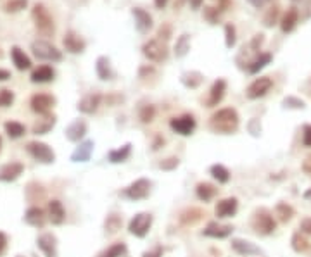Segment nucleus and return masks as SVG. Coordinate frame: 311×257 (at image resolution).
Wrapping results in <instances>:
<instances>
[{
  "label": "nucleus",
  "mask_w": 311,
  "mask_h": 257,
  "mask_svg": "<svg viewBox=\"0 0 311 257\" xmlns=\"http://www.w3.org/2000/svg\"><path fill=\"white\" fill-rule=\"evenodd\" d=\"M265 43V35L263 33H259V35H256L254 38H252V42H251V49L252 50H259V47Z\"/></svg>",
  "instance_id": "864d4df0"
},
{
  "label": "nucleus",
  "mask_w": 311,
  "mask_h": 257,
  "mask_svg": "<svg viewBox=\"0 0 311 257\" xmlns=\"http://www.w3.org/2000/svg\"><path fill=\"white\" fill-rule=\"evenodd\" d=\"M252 229L259 235H272L277 229V223L268 209H258L252 216Z\"/></svg>",
  "instance_id": "7ed1b4c3"
},
{
  "label": "nucleus",
  "mask_w": 311,
  "mask_h": 257,
  "mask_svg": "<svg viewBox=\"0 0 311 257\" xmlns=\"http://www.w3.org/2000/svg\"><path fill=\"white\" fill-rule=\"evenodd\" d=\"M23 173H25V164H23V162L19 161L7 162V164L0 166V181L11 183V181L18 180Z\"/></svg>",
  "instance_id": "f8f14e48"
},
{
  "label": "nucleus",
  "mask_w": 311,
  "mask_h": 257,
  "mask_svg": "<svg viewBox=\"0 0 311 257\" xmlns=\"http://www.w3.org/2000/svg\"><path fill=\"white\" fill-rule=\"evenodd\" d=\"M49 221L52 223V225L59 226L62 225L64 221H66V209H64L62 202L57 200V199H52V200L49 202Z\"/></svg>",
  "instance_id": "5701e85b"
},
{
  "label": "nucleus",
  "mask_w": 311,
  "mask_h": 257,
  "mask_svg": "<svg viewBox=\"0 0 311 257\" xmlns=\"http://www.w3.org/2000/svg\"><path fill=\"white\" fill-rule=\"evenodd\" d=\"M138 117H140V121L144 124L152 123V121H154V117H156V107L151 106V104H147V106H142L140 113H138Z\"/></svg>",
  "instance_id": "37998d69"
},
{
  "label": "nucleus",
  "mask_w": 311,
  "mask_h": 257,
  "mask_svg": "<svg viewBox=\"0 0 311 257\" xmlns=\"http://www.w3.org/2000/svg\"><path fill=\"white\" fill-rule=\"evenodd\" d=\"M93 147H95L93 140L80 142V145H78V147L73 150V154H71V161L73 162H89L90 157H92Z\"/></svg>",
  "instance_id": "6ab92c4d"
},
{
  "label": "nucleus",
  "mask_w": 311,
  "mask_h": 257,
  "mask_svg": "<svg viewBox=\"0 0 311 257\" xmlns=\"http://www.w3.org/2000/svg\"><path fill=\"white\" fill-rule=\"evenodd\" d=\"M202 74L197 73V71H190V73H184L182 74V83L187 86V88H197L199 85L202 83Z\"/></svg>",
  "instance_id": "4c0bfd02"
},
{
  "label": "nucleus",
  "mask_w": 311,
  "mask_h": 257,
  "mask_svg": "<svg viewBox=\"0 0 311 257\" xmlns=\"http://www.w3.org/2000/svg\"><path fill=\"white\" fill-rule=\"evenodd\" d=\"M26 152L42 164H52L56 161V152L43 142H28L26 143Z\"/></svg>",
  "instance_id": "423d86ee"
},
{
  "label": "nucleus",
  "mask_w": 311,
  "mask_h": 257,
  "mask_svg": "<svg viewBox=\"0 0 311 257\" xmlns=\"http://www.w3.org/2000/svg\"><path fill=\"white\" fill-rule=\"evenodd\" d=\"M290 243H292V249L296 250V252H299V254H304V252H308V250H310V242H308L306 236L303 235V231L294 233Z\"/></svg>",
  "instance_id": "c9c22d12"
},
{
  "label": "nucleus",
  "mask_w": 311,
  "mask_h": 257,
  "mask_svg": "<svg viewBox=\"0 0 311 257\" xmlns=\"http://www.w3.org/2000/svg\"><path fill=\"white\" fill-rule=\"evenodd\" d=\"M233 231V228L230 225H219V223H209L208 226L204 228V231H202V235L204 236H209V238H226V236H230Z\"/></svg>",
  "instance_id": "b1692460"
},
{
  "label": "nucleus",
  "mask_w": 311,
  "mask_h": 257,
  "mask_svg": "<svg viewBox=\"0 0 311 257\" xmlns=\"http://www.w3.org/2000/svg\"><path fill=\"white\" fill-rule=\"evenodd\" d=\"M201 218H202V212L195 207L187 209V211H184L180 214V221L184 223V225H194V223H197Z\"/></svg>",
  "instance_id": "a19ab883"
},
{
  "label": "nucleus",
  "mask_w": 311,
  "mask_h": 257,
  "mask_svg": "<svg viewBox=\"0 0 311 257\" xmlns=\"http://www.w3.org/2000/svg\"><path fill=\"white\" fill-rule=\"evenodd\" d=\"M206 9V18L209 19V21L213 23V25H215L216 21H218V9L216 7H204Z\"/></svg>",
  "instance_id": "603ef678"
},
{
  "label": "nucleus",
  "mask_w": 311,
  "mask_h": 257,
  "mask_svg": "<svg viewBox=\"0 0 311 257\" xmlns=\"http://www.w3.org/2000/svg\"><path fill=\"white\" fill-rule=\"evenodd\" d=\"M225 92H226V81L219 78V80H216L215 83L211 85V90H209V97H208V100H206V106L208 107L218 106V104L223 100V97H225Z\"/></svg>",
  "instance_id": "412c9836"
},
{
  "label": "nucleus",
  "mask_w": 311,
  "mask_h": 257,
  "mask_svg": "<svg viewBox=\"0 0 311 257\" xmlns=\"http://www.w3.org/2000/svg\"><path fill=\"white\" fill-rule=\"evenodd\" d=\"M282 104L283 107H289V109H304L306 107V104L297 97H287V99H283Z\"/></svg>",
  "instance_id": "de8ad7c7"
},
{
  "label": "nucleus",
  "mask_w": 311,
  "mask_h": 257,
  "mask_svg": "<svg viewBox=\"0 0 311 257\" xmlns=\"http://www.w3.org/2000/svg\"><path fill=\"white\" fill-rule=\"evenodd\" d=\"M11 57L14 66L18 67L19 71H26L31 67V59L25 54V50H21L19 47H12L11 49Z\"/></svg>",
  "instance_id": "bb28decb"
},
{
  "label": "nucleus",
  "mask_w": 311,
  "mask_h": 257,
  "mask_svg": "<svg viewBox=\"0 0 311 257\" xmlns=\"http://www.w3.org/2000/svg\"><path fill=\"white\" fill-rule=\"evenodd\" d=\"M178 164H180L178 157H168L159 164V169H163V171H173L175 168H178Z\"/></svg>",
  "instance_id": "09e8293b"
},
{
  "label": "nucleus",
  "mask_w": 311,
  "mask_h": 257,
  "mask_svg": "<svg viewBox=\"0 0 311 257\" xmlns=\"http://www.w3.org/2000/svg\"><path fill=\"white\" fill-rule=\"evenodd\" d=\"M232 249L239 254V256H261V249L258 245H254L252 242L249 240H242V238H235L232 240Z\"/></svg>",
  "instance_id": "4be33fe9"
},
{
  "label": "nucleus",
  "mask_w": 311,
  "mask_h": 257,
  "mask_svg": "<svg viewBox=\"0 0 311 257\" xmlns=\"http://www.w3.org/2000/svg\"><path fill=\"white\" fill-rule=\"evenodd\" d=\"M31 50L36 59L49 60V62H61V60H62L61 50H57L52 43L45 42V40H35V42L31 43Z\"/></svg>",
  "instance_id": "39448f33"
},
{
  "label": "nucleus",
  "mask_w": 311,
  "mask_h": 257,
  "mask_svg": "<svg viewBox=\"0 0 311 257\" xmlns=\"http://www.w3.org/2000/svg\"><path fill=\"white\" fill-rule=\"evenodd\" d=\"M5 249H7V235L4 231H0V257L5 252Z\"/></svg>",
  "instance_id": "13d9d810"
},
{
  "label": "nucleus",
  "mask_w": 311,
  "mask_h": 257,
  "mask_svg": "<svg viewBox=\"0 0 311 257\" xmlns=\"http://www.w3.org/2000/svg\"><path fill=\"white\" fill-rule=\"evenodd\" d=\"M292 2H299V0H292Z\"/></svg>",
  "instance_id": "774afa93"
},
{
  "label": "nucleus",
  "mask_w": 311,
  "mask_h": 257,
  "mask_svg": "<svg viewBox=\"0 0 311 257\" xmlns=\"http://www.w3.org/2000/svg\"><path fill=\"white\" fill-rule=\"evenodd\" d=\"M56 102V97L50 93H35L30 100V106L36 114H47L50 113V109H54Z\"/></svg>",
  "instance_id": "9b49d317"
},
{
  "label": "nucleus",
  "mask_w": 311,
  "mask_h": 257,
  "mask_svg": "<svg viewBox=\"0 0 311 257\" xmlns=\"http://www.w3.org/2000/svg\"><path fill=\"white\" fill-rule=\"evenodd\" d=\"M31 18L35 23V28L38 29V33H42L43 36H50L54 33V19L50 16L49 9L43 4H35V7L31 9Z\"/></svg>",
  "instance_id": "f03ea898"
},
{
  "label": "nucleus",
  "mask_w": 311,
  "mask_h": 257,
  "mask_svg": "<svg viewBox=\"0 0 311 257\" xmlns=\"http://www.w3.org/2000/svg\"><path fill=\"white\" fill-rule=\"evenodd\" d=\"M151 187L152 183L147 180V178H138L133 183H130L126 188L123 190V195L128 199V200H145L151 194Z\"/></svg>",
  "instance_id": "0eeeda50"
},
{
  "label": "nucleus",
  "mask_w": 311,
  "mask_h": 257,
  "mask_svg": "<svg viewBox=\"0 0 311 257\" xmlns=\"http://www.w3.org/2000/svg\"><path fill=\"white\" fill-rule=\"evenodd\" d=\"M87 131H89V124L85 119H74L73 123L67 124L64 135L69 142H80L87 135Z\"/></svg>",
  "instance_id": "2eb2a0df"
},
{
  "label": "nucleus",
  "mask_w": 311,
  "mask_h": 257,
  "mask_svg": "<svg viewBox=\"0 0 311 257\" xmlns=\"http://www.w3.org/2000/svg\"><path fill=\"white\" fill-rule=\"evenodd\" d=\"M209 173L218 183H228L230 181V171L223 164H213L209 168Z\"/></svg>",
  "instance_id": "473e14b6"
},
{
  "label": "nucleus",
  "mask_w": 311,
  "mask_h": 257,
  "mask_svg": "<svg viewBox=\"0 0 311 257\" xmlns=\"http://www.w3.org/2000/svg\"><path fill=\"white\" fill-rule=\"evenodd\" d=\"M275 214L279 216V219L282 223H287V221L292 219L294 209L290 207L289 204H285V202H280V204H277V207H275Z\"/></svg>",
  "instance_id": "ea45409f"
},
{
  "label": "nucleus",
  "mask_w": 311,
  "mask_h": 257,
  "mask_svg": "<svg viewBox=\"0 0 311 257\" xmlns=\"http://www.w3.org/2000/svg\"><path fill=\"white\" fill-rule=\"evenodd\" d=\"M131 14H133V18H135V26H137L138 31L149 33V29L152 28V16L140 7L131 9Z\"/></svg>",
  "instance_id": "393cba45"
},
{
  "label": "nucleus",
  "mask_w": 311,
  "mask_h": 257,
  "mask_svg": "<svg viewBox=\"0 0 311 257\" xmlns=\"http://www.w3.org/2000/svg\"><path fill=\"white\" fill-rule=\"evenodd\" d=\"M202 4V0H190V7L194 9V11H197L199 7H201Z\"/></svg>",
  "instance_id": "0e129e2a"
},
{
  "label": "nucleus",
  "mask_w": 311,
  "mask_h": 257,
  "mask_svg": "<svg viewBox=\"0 0 311 257\" xmlns=\"http://www.w3.org/2000/svg\"><path fill=\"white\" fill-rule=\"evenodd\" d=\"M304 197L310 199V197H311V190H310V192H306V194H304Z\"/></svg>",
  "instance_id": "69168bd1"
},
{
  "label": "nucleus",
  "mask_w": 311,
  "mask_h": 257,
  "mask_svg": "<svg viewBox=\"0 0 311 257\" xmlns=\"http://www.w3.org/2000/svg\"><path fill=\"white\" fill-rule=\"evenodd\" d=\"M144 257H163V247L157 245L156 249L149 250V252H144Z\"/></svg>",
  "instance_id": "6e6d98bb"
},
{
  "label": "nucleus",
  "mask_w": 311,
  "mask_h": 257,
  "mask_svg": "<svg viewBox=\"0 0 311 257\" xmlns=\"http://www.w3.org/2000/svg\"><path fill=\"white\" fill-rule=\"evenodd\" d=\"M142 54H144L149 60H152V62H163V60L168 59V54L170 52H168V45L164 40L154 38L144 43Z\"/></svg>",
  "instance_id": "20e7f679"
},
{
  "label": "nucleus",
  "mask_w": 311,
  "mask_h": 257,
  "mask_svg": "<svg viewBox=\"0 0 311 257\" xmlns=\"http://www.w3.org/2000/svg\"><path fill=\"white\" fill-rule=\"evenodd\" d=\"M303 143L304 147L311 148V124H306V126L303 128Z\"/></svg>",
  "instance_id": "8fccbe9b"
},
{
  "label": "nucleus",
  "mask_w": 311,
  "mask_h": 257,
  "mask_svg": "<svg viewBox=\"0 0 311 257\" xmlns=\"http://www.w3.org/2000/svg\"><path fill=\"white\" fill-rule=\"evenodd\" d=\"M28 5V0H9L7 4L4 5V11L5 12H19L23 9H26Z\"/></svg>",
  "instance_id": "a18cd8bd"
},
{
  "label": "nucleus",
  "mask_w": 311,
  "mask_h": 257,
  "mask_svg": "<svg viewBox=\"0 0 311 257\" xmlns=\"http://www.w3.org/2000/svg\"><path fill=\"white\" fill-rule=\"evenodd\" d=\"M62 45H64V49H66L69 54H82L83 50H85L87 43H85V40H83L82 36L78 35V33L67 31L66 35H64V38H62Z\"/></svg>",
  "instance_id": "f3484780"
},
{
  "label": "nucleus",
  "mask_w": 311,
  "mask_h": 257,
  "mask_svg": "<svg viewBox=\"0 0 311 257\" xmlns=\"http://www.w3.org/2000/svg\"><path fill=\"white\" fill-rule=\"evenodd\" d=\"M164 143V140H163V138H161V137H157V138H156V142H154V143H152V150H157V148H159L161 147V145H163Z\"/></svg>",
  "instance_id": "052dcab7"
},
{
  "label": "nucleus",
  "mask_w": 311,
  "mask_h": 257,
  "mask_svg": "<svg viewBox=\"0 0 311 257\" xmlns=\"http://www.w3.org/2000/svg\"><path fill=\"white\" fill-rule=\"evenodd\" d=\"M190 50V36L187 33L180 35L177 38V43H175V56L177 57H185Z\"/></svg>",
  "instance_id": "72a5a7b5"
},
{
  "label": "nucleus",
  "mask_w": 311,
  "mask_h": 257,
  "mask_svg": "<svg viewBox=\"0 0 311 257\" xmlns=\"http://www.w3.org/2000/svg\"><path fill=\"white\" fill-rule=\"evenodd\" d=\"M121 225H123V218L116 212H111L106 218V223H104V228H106L107 235H114L121 229Z\"/></svg>",
  "instance_id": "2f4dec72"
},
{
  "label": "nucleus",
  "mask_w": 311,
  "mask_h": 257,
  "mask_svg": "<svg viewBox=\"0 0 311 257\" xmlns=\"http://www.w3.org/2000/svg\"><path fill=\"white\" fill-rule=\"evenodd\" d=\"M168 4V0H154V5L157 9H164V5Z\"/></svg>",
  "instance_id": "e2e57ef3"
},
{
  "label": "nucleus",
  "mask_w": 311,
  "mask_h": 257,
  "mask_svg": "<svg viewBox=\"0 0 311 257\" xmlns=\"http://www.w3.org/2000/svg\"><path fill=\"white\" fill-rule=\"evenodd\" d=\"M157 36H159L161 40H164V42H168L171 36V26L170 25H163L159 28V33H157Z\"/></svg>",
  "instance_id": "3c124183"
},
{
  "label": "nucleus",
  "mask_w": 311,
  "mask_h": 257,
  "mask_svg": "<svg viewBox=\"0 0 311 257\" xmlns=\"http://www.w3.org/2000/svg\"><path fill=\"white\" fill-rule=\"evenodd\" d=\"M170 128L175 133L182 135V137H188V135L194 133L195 130V119L192 114H184L180 117H173L170 121Z\"/></svg>",
  "instance_id": "9d476101"
},
{
  "label": "nucleus",
  "mask_w": 311,
  "mask_h": 257,
  "mask_svg": "<svg viewBox=\"0 0 311 257\" xmlns=\"http://www.w3.org/2000/svg\"><path fill=\"white\" fill-rule=\"evenodd\" d=\"M249 2H251V4L254 5L256 9H259V7H263V5H265L268 0H249Z\"/></svg>",
  "instance_id": "680f3d73"
},
{
  "label": "nucleus",
  "mask_w": 311,
  "mask_h": 257,
  "mask_svg": "<svg viewBox=\"0 0 311 257\" xmlns=\"http://www.w3.org/2000/svg\"><path fill=\"white\" fill-rule=\"evenodd\" d=\"M279 14H280L279 5H273V7H270L268 11H266L265 18H263V23H265L266 28H273V26L277 25V21H279Z\"/></svg>",
  "instance_id": "79ce46f5"
},
{
  "label": "nucleus",
  "mask_w": 311,
  "mask_h": 257,
  "mask_svg": "<svg viewBox=\"0 0 311 257\" xmlns=\"http://www.w3.org/2000/svg\"><path fill=\"white\" fill-rule=\"evenodd\" d=\"M0 150H2V137H0Z\"/></svg>",
  "instance_id": "338daca9"
},
{
  "label": "nucleus",
  "mask_w": 311,
  "mask_h": 257,
  "mask_svg": "<svg viewBox=\"0 0 311 257\" xmlns=\"http://www.w3.org/2000/svg\"><path fill=\"white\" fill-rule=\"evenodd\" d=\"M152 221H154L152 214H149V212H138V214H135L131 218L130 225H128V231L131 235L138 236V238H144L149 233V229H151Z\"/></svg>",
  "instance_id": "6e6552de"
},
{
  "label": "nucleus",
  "mask_w": 311,
  "mask_h": 257,
  "mask_svg": "<svg viewBox=\"0 0 311 257\" xmlns=\"http://www.w3.org/2000/svg\"><path fill=\"white\" fill-rule=\"evenodd\" d=\"M14 92L9 88H2L0 90V107H11L14 104Z\"/></svg>",
  "instance_id": "c03bdc74"
},
{
  "label": "nucleus",
  "mask_w": 311,
  "mask_h": 257,
  "mask_svg": "<svg viewBox=\"0 0 311 257\" xmlns=\"http://www.w3.org/2000/svg\"><path fill=\"white\" fill-rule=\"evenodd\" d=\"M100 102H102V95L97 92L93 93H87V95H83L82 99H80V102H78V111L83 114H93L97 109H99Z\"/></svg>",
  "instance_id": "4468645a"
},
{
  "label": "nucleus",
  "mask_w": 311,
  "mask_h": 257,
  "mask_svg": "<svg viewBox=\"0 0 311 257\" xmlns=\"http://www.w3.org/2000/svg\"><path fill=\"white\" fill-rule=\"evenodd\" d=\"M249 131H251L252 137H258V135L261 133V124H259L258 119H252L251 123H249Z\"/></svg>",
  "instance_id": "5fc2aeb1"
},
{
  "label": "nucleus",
  "mask_w": 311,
  "mask_h": 257,
  "mask_svg": "<svg viewBox=\"0 0 311 257\" xmlns=\"http://www.w3.org/2000/svg\"><path fill=\"white\" fill-rule=\"evenodd\" d=\"M272 86H273L272 78H268V76L256 78V80L248 86V90H246V95H248V99H251V100L261 99V97H265L266 93L272 90Z\"/></svg>",
  "instance_id": "1a4fd4ad"
},
{
  "label": "nucleus",
  "mask_w": 311,
  "mask_h": 257,
  "mask_svg": "<svg viewBox=\"0 0 311 257\" xmlns=\"http://www.w3.org/2000/svg\"><path fill=\"white\" fill-rule=\"evenodd\" d=\"M4 130L11 138H21L23 135L26 133V126L18 123V121H7V123L4 124Z\"/></svg>",
  "instance_id": "f704fd0d"
},
{
  "label": "nucleus",
  "mask_w": 311,
  "mask_h": 257,
  "mask_svg": "<svg viewBox=\"0 0 311 257\" xmlns=\"http://www.w3.org/2000/svg\"><path fill=\"white\" fill-rule=\"evenodd\" d=\"M124 254H126V243L118 242V243H113V245L104 250V252H100L99 257H123Z\"/></svg>",
  "instance_id": "58836bf2"
},
{
  "label": "nucleus",
  "mask_w": 311,
  "mask_h": 257,
  "mask_svg": "<svg viewBox=\"0 0 311 257\" xmlns=\"http://www.w3.org/2000/svg\"><path fill=\"white\" fill-rule=\"evenodd\" d=\"M11 78H12L11 71L2 69V67H0V81H7V80H11Z\"/></svg>",
  "instance_id": "bf43d9fd"
},
{
  "label": "nucleus",
  "mask_w": 311,
  "mask_h": 257,
  "mask_svg": "<svg viewBox=\"0 0 311 257\" xmlns=\"http://www.w3.org/2000/svg\"><path fill=\"white\" fill-rule=\"evenodd\" d=\"M25 221L28 223L30 226H33V228H43L47 223V214L42 207L31 205V207H28V211L25 212Z\"/></svg>",
  "instance_id": "aec40b11"
},
{
  "label": "nucleus",
  "mask_w": 311,
  "mask_h": 257,
  "mask_svg": "<svg viewBox=\"0 0 311 257\" xmlns=\"http://www.w3.org/2000/svg\"><path fill=\"white\" fill-rule=\"evenodd\" d=\"M239 211V200L235 197H226L223 200H219L215 207V214L218 216L219 219H226V218H233Z\"/></svg>",
  "instance_id": "ddd939ff"
},
{
  "label": "nucleus",
  "mask_w": 311,
  "mask_h": 257,
  "mask_svg": "<svg viewBox=\"0 0 311 257\" xmlns=\"http://www.w3.org/2000/svg\"><path fill=\"white\" fill-rule=\"evenodd\" d=\"M131 155V143H124L120 148H113V150L107 154V161L113 162V164H120L124 162Z\"/></svg>",
  "instance_id": "c756f323"
},
{
  "label": "nucleus",
  "mask_w": 311,
  "mask_h": 257,
  "mask_svg": "<svg viewBox=\"0 0 311 257\" xmlns=\"http://www.w3.org/2000/svg\"><path fill=\"white\" fill-rule=\"evenodd\" d=\"M235 42H237V38H235V26L228 23V25H225V45L228 49H232L235 45Z\"/></svg>",
  "instance_id": "49530a36"
},
{
  "label": "nucleus",
  "mask_w": 311,
  "mask_h": 257,
  "mask_svg": "<svg viewBox=\"0 0 311 257\" xmlns=\"http://www.w3.org/2000/svg\"><path fill=\"white\" fill-rule=\"evenodd\" d=\"M40 119H36L35 121V124H33V128H31V131H33V135H47L50 130H52L54 126H56V123H57V116L56 114H52V113H47V114H40Z\"/></svg>",
  "instance_id": "a211bd4d"
},
{
  "label": "nucleus",
  "mask_w": 311,
  "mask_h": 257,
  "mask_svg": "<svg viewBox=\"0 0 311 257\" xmlns=\"http://www.w3.org/2000/svg\"><path fill=\"white\" fill-rule=\"evenodd\" d=\"M36 245L45 257H57V238L52 233H42L36 240Z\"/></svg>",
  "instance_id": "dca6fc26"
},
{
  "label": "nucleus",
  "mask_w": 311,
  "mask_h": 257,
  "mask_svg": "<svg viewBox=\"0 0 311 257\" xmlns=\"http://www.w3.org/2000/svg\"><path fill=\"white\" fill-rule=\"evenodd\" d=\"M209 130L218 135H232L239 130V114L232 107L219 109L209 117Z\"/></svg>",
  "instance_id": "f257e3e1"
},
{
  "label": "nucleus",
  "mask_w": 311,
  "mask_h": 257,
  "mask_svg": "<svg viewBox=\"0 0 311 257\" xmlns=\"http://www.w3.org/2000/svg\"><path fill=\"white\" fill-rule=\"evenodd\" d=\"M272 62V54H259L258 57H256L254 60H252L251 64H249V73L251 74H256V73H259V71L263 69V67L266 66V64H270Z\"/></svg>",
  "instance_id": "e433bc0d"
},
{
  "label": "nucleus",
  "mask_w": 311,
  "mask_h": 257,
  "mask_svg": "<svg viewBox=\"0 0 311 257\" xmlns=\"http://www.w3.org/2000/svg\"><path fill=\"white\" fill-rule=\"evenodd\" d=\"M54 76H56V71L52 69V66L43 64V66H38L33 71L30 80H31V83H49V81L54 80Z\"/></svg>",
  "instance_id": "a878e982"
},
{
  "label": "nucleus",
  "mask_w": 311,
  "mask_h": 257,
  "mask_svg": "<svg viewBox=\"0 0 311 257\" xmlns=\"http://www.w3.org/2000/svg\"><path fill=\"white\" fill-rule=\"evenodd\" d=\"M95 71H97V76H99L102 81L113 80V76H114V71H113V67H111V60L107 59L106 56H100L99 59H97Z\"/></svg>",
  "instance_id": "cd10ccee"
},
{
  "label": "nucleus",
  "mask_w": 311,
  "mask_h": 257,
  "mask_svg": "<svg viewBox=\"0 0 311 257\" xmlns=\"http://www.w3.org/2000/svg\"><path fill=\"white\" fill-rule=\"evenodd\" d=\"M299 23V12H297L296 7H290L289 11L283 14L282 21H280V26H282V31L283 33H290L294 28H296V25Z\"/></svg>",
  "instance_id": "c85d7f7f"
},
{
  "label": "nucleus",
  "mask_w": 311,
  "mask_h": 257,
  "mask_svg": "<svg viewBox=\"0 0 311 257\" xmlns=\"http://www.w3.org/2000/svg\"><path fill=\"white\" fill-rule=\"evenodd\" d=\"M301 231L311 235V218H304L303 221H301Z\"/></svg>",
  "instance_id": "4d7b16f0"
},
{
  "label": "nucleus",
  "mask_w": 311,
  "mask_h": 257,
  "mask_svg": "<svg viewBox=\"0 0 311 257\" xmlns=\"http://www.w3.org/2000/svg\"><path fill=\"white\" fill-rule=\"evenodd\" d=\"M216 194H218V190H216L211 183H199L197 187H195V195H197V199L202 202H211L213 199L216 197Z\"/></svg>",
  "instance_id": "7c9ffc66"
}]
</instances>
